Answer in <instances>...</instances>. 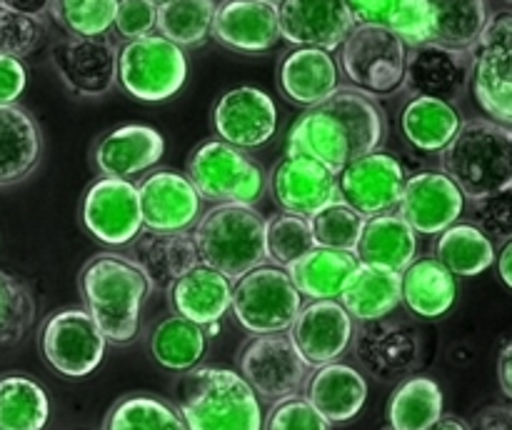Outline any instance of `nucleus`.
Returning a JSON list of instances; mask_svg holds the SVG:
<instances>
[{"mask_svg": "<svg viewBox=\"0 0 512 430\" xmlns=\"http://www.w3.org/2000/svg\"><path fill=\"white\" fill-rule=\"evenodd\" d=\"M385 133L388 120L378 100L340 88L290 125L285 155H308L338 175L353 160L380 150Z\"/></svg>", "mask_w": 512, "mask_h": 430, "instance_id": "obj_1", "label": "nucleus"}, {"mask_svg": "<svg viewBox=\"0 0 512 430\" xmlns=\"http://www.w3.org/2000/svg\"><path fill=\"white\" fill-rule=\"evenodd\" d=\"M80 298L100 333L113 345H128L140 333V315L153 285L120 253H95L78 275Z\"/></svg>", "mask_w": 512, "mask_h": 430, "instance_id": "obj_2", "label": "nucleus"}, {"mask_svg": "<svg viewBox=\"0 0 512 430\" xmlns=\"http://www.w3.org/2000/svg\"><path fill=\"white\" fill-rule=\"evenodd\" d=\"M188 430H263V408L238 370L198 365L178 383V405Z\"/></svg>", "mask_w": 512, "mask_h": 430, "instance_id": "obj_3", "label": "nucleus"}, {"mask_svg": "<svg viewBox=\"0 0 512 430\" xmlns=\"http://www.w3.org/2000/svg\"><path fill=\"white\" fill-rule=\"evenodd\" d=\"M440 170L463 190L465 200L512 185V128L490 118L463 120L458 135L440 153Z\"/></svg>", "mask_w": 512, "mask_h": 430, "instance_id": "obj_4", "label": "nucleus"}, {"mask_svg": "<svg viewBox=\"0 0 512 430\" xmlns=\"http://www.w3.org/2000/svg\"><path fill=\"white\" fill-rule=\"evenodd\" d=\"M200 263L228 280L265 265V218L253 205H213L195 223Z\"/></svg>", "mask_w": 512, "mask_h": 430, "instance_id": "obj_5", "label": "nucleus"}, {"mask_svg": "<svg viewBox=\"0 0 512 430\" xmlns=\"http://www.w3.org/2000/svg\"><path fill=\"white\" fill-rule=\"evenodd\" d=\"M405 60L408 48L393 30L385 25H355L340 45L338 65L350 88L378 100L403 90Z\"/></svg>", "mask_w": 512, "mask_h": 430, "instance_id": "obj_6", "label": "nucleus"}, {"mask_svg": "<svg viewBox=\"0 0 512 430\" xmlns=\"http://www.w3.org/2000/svg\"><path fill=\"white\" fill-rule=\"evenodd\" d=\"M188 178L198 195L213 205H255L265 193V173L248 150L205 140L190 153Z\"/></svg>", "mask_w": 512, "mask_h": 430, "instance_id": "obj_7", "label": "nucleus"}, {"mask_svg": "<svg viewBox=\"0 0 512 430\" xmlns=\"http://www.w3.org/2000/svg\"><path fill=\"white\" fill-rule=\"evenodd\" d=\"M188 80L185 50L153 33L128 40L118 50V85L140 103L175 98Z\"/></svg>", "mask_w": 512, "mask_h": 430, "instance_id": "obj_8", "label": "nucleus"}, {"mask_svg": "<svg viewBox=\"0 0 512 430\" xmlns=\"http://www.w3.org/2000/svg\"><path fill=\"white\" fill-rule=\"evenodd\" d=\"M300 308L303 295L293 285L288 270L278 265H260L233 285L230 310L253 335L288 333Z\"/></svg>", "mask_w": 512, "mask_h": 430, "instance_id": "obj_9", "label": "nucleus"}, {"mask_svg": "<svg viewBox=\"0 0 512 430\" xmlns=\"http://www.w3.org/2000/svg\"><path fill=\"white\" fill-rule=\"evenodd\" d=\"M470 55L475 100L490 120L512 128V13L490 15Z\"/></svg>", "mask_w": 512, "mask_h": 430, "instance_id": "obj_10", "label": "nucleus"}, {"mask_svg": "<svg viewBox=\"0 0 512 430\" xmlns=\"http://www.w3.org/2000/svg\"><path fill=\"white\" fill-rule=\"evenodd\" d=\"M108 340L85 308H60L40 328V353L63 378H88L100 368Z\"/></svg>", "mask_w": 512, "mask_h": 430, "instance_id": "obj_11", "label": "nucleus"}, {"mask_svg": "<svg viewBox=\"0 0 512 430\" xmlns=\"http://www.w3.org/2000/svg\"><path fill=\"white\" fill-rule=\"evenodd\" d=\"M238 368L255 395L268 403L300 395L310 375L288 333L253 335L240 350Z\"/></svg>", "mask_w": 512, "mask_h": 430, "instance_id": "obj_12", "label": "nucleus"}, {"mask_svg": "<svg viewBox=\"0 0 512 430\" xmlns=\"http://www.w3.org/2000/svg\"><path fill=\"white\" fill-rule=\"evenodd\" d=\"M403 163L395 155L373 150L338 173V198L363 218L393 213L405 190Z\"/></svg>", "mask_w": 512, "mask_h": 430, "instance_id": "obj_13", "label": "nucleus"}, {"mask_svg": "<svg viewBox=\"0 0 512 430\" xmlns=\"http://www.w3.org/2000/svg\"><path fill=\"white\" fill-rule=\"evenodd\" d=\"M80 220L100 243L113 248L130 245L143 230L138 185L120 178L93 180L83 193Z\"/></svg>", "mask_w": 512, "mask_h": 430, "instance_id": "obj_14", "label": "nucleus"}, {"mask_svg": "<svg viewBox=\"0 0 512 430\" xmlns=\"http://www.w3.org/2000/svg\"><path fill=\"white\" fill-rule=\"evenodd\" d=\"M118 50L108 35H63L50 48V60L70 93L80 98H100L118 85Z\"/></svg>", "mask_w": 512, "mask_h": 430, "instance_id": "obj_15", "label": "nucleus"}, {"mask_svg": "<svg viewBox=\"0 0 512 430\" xmlns=\"http://www.w3.org/2000/svg\"><path fill=\"white\" fill-rule=\"evenodd\" d=\"M355 358L365 373L378 380H405L415 373L423 360L420 330L403 320H373L363 323L353 335Z\"/></svg>", "mask_w": 512, "mask_h": 430, "instance_id": "obj_16", "label": "nucleus"}, {"mask_svg": "<svg viewBox=\"0 0 512 430\" xmlns=\"http://www.w3.org/2000/svg\"><path fill=\"white\" fill-rule=\"evenodd\" d=\"M270 193L283 213L313 218L338 203V175L308 155H283L268 175Z\"/></svg>", "mask_w": 512, "mask_h": 430, "instance_id": "obj_17", "label": "nucleus"}, {"mask_svg": "<svg viewBox=\"0 0 512 430\" xmlns=\"http://www.w3.org/2000/svg\"><path fill=\"white\" fill-rule=\"evenodd\" d=\"M213 128L223 143L240 150L263 148L278 130V108L265 90L238 85L225 90L213 108Z\"/></svg>", "mask_w": 512, "mask_h": 430, "instance_id": "obj_18", "label": "nucleus"}, {"mask_svg": "<svg viewBox=\"0 0 512 430\" xmlns=\"http://www.w3.org/2000/svg\"><path fill=\"white\" fill-rule=\"evenodd\" d=\"M308 368L338 363L353 345L355 320L340 300H310L295 315L288 330Z\"/></svg>", "mask_w": 512, "mask_h": 430, "instance_id": "obj_19", "label": "nucleus"}, {"mask_svg": "<svg viewBox=\"0 0 512 430\" xmlns=\"http://www.w3.org/2000/svg\"><path fill=\"white\" fill-rule=\"evenodd\" d=\"M278 23L285 43L328 53L340 48L355 28L345 0H283L278 5Z\"/></svg>", "mask_w": 512, "mask_h": 430, "instance_id": "obj_20", "label": "nucleus"}, {"mask_svg": "<svg viewBox=\"0 0 512 430\" xmlns=\"http://www.w3.org/2000/svg\"><path fill=\"white\" fill-rule=\"evenodd\" d=\"M143 230L158 233H190L200 220V203L195 185L178 170H155L138 185Z\"/></svg>", "mask_w": 512, "mask_h": 430, "instance_id": "obj_21", "label": "nucleus"}, {"mask_svg": "<svg viewBox=\"0 0 512 430\" xmlns=\"http://www.w3.org/2000/svg\"><path fill=\"white\" fill-rule=\"evenodd\" d=\"M465 195L443 170H420L405 180L398 213L418 235H440L460 220Z\"/></svg>", "mask_w": 512, "mask_h": 430, "instance_id": "obj_22", "label": "nucleus"}, {"mask_svg": "<svg viewBox=\"0 0 512 430\" xmlns=\"http://www.w3.org/2000/svg\"><path fill=\"white\" fill-rule=\"evenodd\" d=\"M473 55L470 50H453L425 43L408 50L403 90L420 98H438L455 103L470 85Z\"/></svg>", "mask_w": 512, "mask_h": 430, "instance_id": "obj_23", "label": "nucleus"}, {"mask_svg": "<svg viewBox=\"0 0 512 430\" xmlns=\"http://www.w3.org/2000/svg\"><path fill=\"white\" fill-rule=\"evenodd\" d=\"M210 38L223 48L245 55H260L280 43L278 8L260 0H220Z\"/></svg>", "mask_w": 512, "mask_h": 430, "instance_id": "obj_24", "label": "nucleus"}, {"mask_svg": "<svg viewBox=\"0 0 512 430\" xmlns=\"http://www.w3.org/2000/svg\"><path fill=\"white\" fill-rule=\"evenodd\" d=\"M165 155V138L153 125L128 123L108 130L93 148V163L100 178L133 180L153 170Z\"/></svg>", "mask_w": 512, "mask_h": 430, "instance_id": "obj_25", "label": "nucleus"}, {"mask_svg": "<svg viewBox=\"0 0 512 430\" xmlns=\"http://www.w3.org/2000/svg\"><path fill=\"white\" fill-rule=\"evenodd\" d=\"M303 398L328 420L343 425L358 418L368 400V380L348 363H328L315 368L303 385Z\"/></svg>", "mask_w": 512, "mask_h": 430, "instance_id": "obj_26", "label": "nucleus"}, {"mask_svg": "<svg viewBox=\"0 0 512 430\" xmlns=\"http://www.w3.org/2000/svg\"><path fill=\"white\" fill-rule=\"evenodd\" d=\"M278 88L288 103L315 108L340 90V65L328 50L293 48L278 65Z\"/></svg>", "mask_w": 512, "mask_h": 430, "instance_id": "obj_27", "label": "nucleus"}, {"mask_svg": "<svg viewBox=\"0 0 512 430\" xmlns=\"http://www.w3.org/2000/svg\"><path fill=\"white\" fill-rule=\"evenodd\" d=\"M170 308L175 315L190 320L195 325L210 328L230 310L233 300V280L225 278L218 270L198 263L183 278L175 280L168 290Z\"/></svg>", "mask_w": 512, "mask_h": 430, "instance_id": "obj_28", "label": "nucleus"}, {"mask_svg": "<svg viewBox=\"0 0 512 430\" xmlns=\"http://www.w3.org/2000/svg\"><path fill=\"white\" fill-rule=\"evenodd\" d=\"M128 258L143 270L153 290H168L175 280L200 263L193 233H158V230H140L138 238L130 243Z\"/></svg>", "mask_w": 512, "mask_h": 430, "instance_id": "obj_29", "label": "nucleus"}, {"mask_svg": "<svg viewBox=\"0 0 512 430\" xmlns=\"http://www.w3.org/2000/svg\"><path fill=\"white\" fill-rule=\"evenodd\" d=\"M43 158V133L33 115L20 105L0 108V188L23 183Z\"/></svg>", "mask_w": 512, "mask_h": 430, "instance_id": "obj_30", "label": "nucleus"}, {"mask_svg": "<svg viewBox=\"0 0 512 430\" xmlns=\"http://www.w3.org/2000/svg\"><path fill=\"white\" fill-rule=\"evenodd\" d=\"M418 255V233L400 218V213L375 215L365 220L363 235L355 245L360 265L403 273Z\"/></svg>", "mask_w": 512, "mask_h": 430, "instance_id": "obj_31", "label": "nucleus"}, {"mask_svg": "<svg viewBox=\"0 0 512 430\" xmlns=\"http://www.w3.org/2000/svg\"><path fill=\"white\" fill-rule=\"evenodd\" d=\"M400 293L410 313L423 320H438L458 300V278L435 255H425L400 273Z\"/></svg>", "mask_w": 512, "mask_h": 430, "instance_id": "obj_32", "label": "nucleus"}, {"mask_svg": "<svg viewBox=\"0 0 512 430\" xmlns=\"http://www.w3.org/2000/svg\"><path fill=\"white\" fill-rule=\"evenodd\" d=\"M358 258L350 250H333L315 245L313 250L288 265V275L298 293L310 300H340L350 278L358 270Z\"/></svg>", "mask_w": 512, "mask_h": 430, "instance_id": "obj_33", "label": "nucleus"}, {"mask_svg": "<svg viewBox=\"0 0 512 430\" xmlns=\"http://www.w3.org/2000/svg\"><path fill=\"white\" fill-rule=\"evenodd\" d=\"M463 125V115L455 103H445L438 98H420L413 95L400 110V133L408 140L410 148L420 153L440 155L458 135Z\"/></svg>", "mask_w": 512, "mask_h": 430, "instance_id": "obj_34", "label": "nucleus"}, {"mask_svg": "<svg viewBox=\"0 0 512 430\" xmlns=\"http://www.w3.org/2000/svg\"><path fill=\"white\" fill-rule=\"evenodd\" d=\"M148 348L160 368L170 373H188L198 368L208 353V328L173 313L150 330Z\"/></svg>", "mask_w": 512, "mask_h": 430, "instance_id": "obj_35", "label": "nucleus"}, {"mask_svg": "<svg viewBox=\"0 0 512 430\" xmlns=\"http://www.w3.org/2000/svg\"><path fill=\"white\" fill-rule=\"evenodd\" d=\"M340 303L348 310L350 318L358 320V323L388 318L403 303L400 275L390 273V270L370 268V265H358L348 288L340 295Z\"/></svg>", "mask_w": 512, "mask_h": 430, "instance_id": "obj_36", "label": "nucleus"}, {"mask_svg": "<svg viewBox=\"0 0 512 430\" xmlns=\"http://www.w3.org/2000/svg\"><path fill=\"white\" fill-rule=\"evenodd\" d=\"M445 408L443 388L428 375L400 380L388 400L390 430H428Z\"/></svg>", "mask_w": 512, "mask_h": 430, "instance_id": "obj_37", "label": "nucleus"}, {"mask_svg": "<svg viewBox=\"0 0 512 430\" xmlns=\"http://www.w3.org/2000/svg\"><path fill=\"white\" fill-rule=\"evenodd\" d=\"M433 13V43L473 50L490 20L485 0H428Z\"/></svg>", "mask_w": 512, "mask_h": 430, "instance_id": "obj_38", "label": "nucleus"}, {"mask_svg": "<svg viewBox=\"0 0 512 430\" xmlns=\"http://www.w3.org/2000/svg\"><path fill=\"white\" fill-rule=\"evenodd\" d=\"M50 398L38 380L20 373L0 378V430H45Z\"/></svg>", "mask_w": 512, "mask_h": 430, "instance_id": "obj_39", "label": "nucleus"}, {"mask_svg": "<svg viewBox=\"0 0 512 430\" xmlns=\"http://www.w3.org/2000/svg\"><path fill=\"white\" fill-rule=\"evenodd\" d=\"M495 243L485 238L473 223H455L438 235L435 258L455 278H475L495 265Z\"/></svg>", "mask_w": 512, "mask_h": 430, "instance_id": "obj_40", "label": "nucleus"}, {"mask_svg": "<svg viewBox=\"0 0 512 430\" xmlns=\"http://www.w3.org/2000/svg\"><path fill=\"white\" fill-rule=\"evenodd\" d=\"M103 430H188L180 410L148 393H130L115 400L103 420Z\"/></svg>", "mask_w": 512, "mask_h": 430, "instance_id": "obj_41", "label": "nucleus"}, {"mask_svg": "<svg viewBox=\"0 0 512 430\" xmlns=\"http://www.w3.org/2000/svg\"><path fill=\"white\" fill-rule=\"evenodd\" d=\"M215 0H168L158 8L155 33L178 48H200L210 38Z\"/></svg>", "mask_w": 512, "mask_h": 430, "instance_id": "obj_42", "label": "nucleus"}, {"mask_svg": "<svg viewBox=\"0 0 512 430\" xmlns=\"http://www.w3.org/2000/svg\"><path fill=\"white\" fill-rule=\"evenodd\" d=\"M118 0H50L48 15L68 35L100 38L113 28Z\"/></svg>", "mask_w": 512, "mask_h": 430, "instance_id": "obj_43", "label": "nucleus"}, {"mask_svg": "<svg viewBox=\"0 0 512 430\" xmlns=\"http://www.w3.org/2000/svg\"><path fill=\"white\" fill-rule=\"evenodd\" d=\"M313 248L315 240L308 218L280 213L265 220V258L270 260V265L288 268Z\"/></svg>", "mask_w": 512, "mask_h": 430, "instance_id": "obj_44", "label": "nucleus"}, {"mask_svg": "<svg viewBox=\"0 0 512 430\" xmlns=\"http://www.w3.org/2000/svg\"><path fill=\"white\" fill-rule=\"evenodd\" d=\"M38 303L23 280L0 270V348H8L23 340L33 325Z\"/></svg>", "mask_w": 512, "mask_h": 430, "instance_id": "obj_45", "label": "nucleus"}, {"mask_svg": "<svg viewBox=\"0 0 512 430\" xmlns=\"http://www.w3.org/2000/svg\"><path fill=\"white\" fill-rule=\"evenodd\" d=\"M365 220L360 213H355L350 205L333 203L315 213L310 218V230H313V240L320 248H333V250H350L355 253L360 235H363Z\"/></svg>", "mask_w": 512, "mask_h": 430, "instance_id": "obj_46", "label": "nucleus"}, {"mask_svg": "<svg viewBox=\"0 0 512 430\" xmlns=\"http://www.w3.org/2000/svg\"><path fill=\"white\" fill-rule=\"evenodd\" d=\"M45 20L18 13L0 3V55L23 60L33 55L45 40Z\"/></svg>", "mask_w": 512, "mask_h": 430, "instance_id": "obj_47", "label": "nucleus"}, {"mask_svg": "<svg viewBox=\"0 0 512 430\" xmlns=\"http://www.w3.org/2000/svg\"><path fill=\"white\" fill-rule=\"evenodd\" d=\"M470 223L493 243L505 245L512 240V185L470 200Z\"/></svg>", "mask_w": 512, "mask_h": 430, "instance_id": "obj_48", "label": "nucleus"}, {"mask_svg": "<svg viewBox=\"0 0 512 430\" xmlns=\"http://www.w3.org/2000/svg\"><path fill=\"white\" fill-rule=\"evenodd\" d=\"M385 28L393 30L405 48L433 43V13L428 0H395L390 8Z\"/></svg>", "mask_w": 512, "mask_h": 430, "instance_id": "obj_49", "label": "nucleus"}, {"mask_svg": "<svg viewBox=\"0 0 512 430\" xmlns=\"http://www.w3.org/2000/svg\"><path fill=\"white\" fill-rule=\"evenodd\" d=\"M263 430H330V423L303 395H293L273 403L263 418Z\"/></svg>", "mask_w": 512, "mask_h": 430, "instance_id": "obj_50", "label": "nucleus"}, {"mask_svg": "<svg viewBox=\"0 0 512 430\" xmlns=\"http://www.w3.org/2000/svg\"><path fill=\"white\" fill-rule=\"evenodd\" d=\"M113 28L125 43L153 35L158 28V5L150 0H118Z\"/></svg>", "mask_w": 512, "mask_h": 430, "instance_id": "obj_51", "label": "nucleus"}, {"mask_svg": "<svg viewBox=\"0 0 512 430\" xmlns=\"http://www.w3.org/2000/svg\"><path fill=\"white\" fill-rule=\"evenodd\" d=\"M25 85H28V70H25L23 60L0 55V108L18 105V98L23 95Z\"/></svg>", "mask_w": 512, "mask_h": 430, "instance_id": "obj_52", "label": "nucleus"}, {"mask_svg": "<svg viewBox=\"0 0 512 430\" xmlns=\"http://www.w3.org/2000/svg\"><path fill=\"white\" fill-rule=\"evenodd\" d=\"M355 25H385L395 0H345Z\"/></svg>", "mask_w": 512, "mask_h": 430, "instance_id": "obj_53", "label": "nucleus"}, {"mask_svg": "<svg viewBox=\"0 0 512 430\" xmlns=\"http://www.w3.org/2000/svg\"><path fill=\"white\" fill-rule=\"evenodd\" d=\"M470 430H512V405H488L475 415Z\"/></svg>", "mask_w": 512, "mask_h": 430, "instance_id": "obj_54", "label": "nucleus"}, {"mask_svg": "<svg viewBox=\"0 0 512 430\" xmlns=\"http://www.w3.org/2000/svg\"><path fill=\"white\" fill-rule=\"evenodd\" d=\"M498 380H500V388H503L505 398L512 403V340H508V343L503 345V350H500Z\"/></svg>", "mask_w": 512, "mask_h": 430, "instance_id": "obj_55", "label": "nucleus"}, {"mask_svg": "<svg viewBox=\"0 0 512 430\" xmlns=\"http://www.w3.org/2000/svg\"><path fill=\"white\" fill-rule=\"evenodd\" d=\"M0 3L18 13L33 15V18H45L50 10V0H0Z\"/></svg>", "mask_w": 512, "mask_h": 430, "instance_id": "obj_56", "label": "nucleus"}, {"mask_svg": "<svg viewBox=\"0 0 512 430\" xmlns=\"http://www.w3.org/2000/svg\"><path fill=\"white\" fill-rule=\"evenodd\" d=\"M495 265H498V275L505 285L512 290V240L500 248V253L495 255Z\"/></svg>", "mask_w": 512, "mask_h": 430, "instance_id": "obj_57", "label": "nucleus"}, {"mask_svg": "<svg viewBox=\"0 0 512 430\" xmlns=\"http://www.w3.org/2000/svg\"><path fill=\"white\" fill-rule=\"evenodd\" d=\"M428 430H470V423H465L458 415H440V420H435Z\"/></svg>", "mask_w": 512, "mask_h": 430, "instance_id": "obj_58", "label": "nucleus"}, {"mask_svg": "<svg viewBox=\"0 0 512 430\" xmlns=\"http://www.w3.org/2000/svg\"><path fill=\"white\" fill-rule=\"evenodd\" d=\"M260 3H268V5H275V8H278V5L283 3V0H260Z\"/></svg>", "mask_w": 512, "mask_h": 430, "instance_id": "obj_59", "label": "nucleus"}, {"mask_svg": "<svg viewBox=\"0 0 512 430\" xmlns=\"http://www.w3.org/2000/svg\"><path fill=\"white\" fill-rule=\"evenodd\" d=\"M150 3H155L160 8V5H165V3H168V0H150Z\"/></svg>", "mask_w": 512, "mask_h": 430, "instance_id": "obj_60", "label": "nucleus"}, {"mask_svg": "<svg viewBox=\"0 0 512 430\" xmlns=\"http://www.w3.org/2000/svg\"><path fill=\"white\" fill-rule=\"evenodd\" d=\"M505 3H510V5H512V0H505Z\"/></svg>", "mask_w": 512, "mask_h": 430, "instance_id": "obj_61", "label": "nucleus"}]
</instances>
